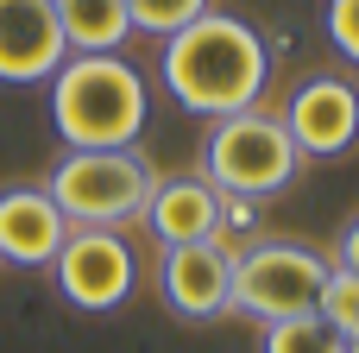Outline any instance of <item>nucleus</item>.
Masks as SVG:
<instances>
[{"label":"nucleus","mask_w":359,"mask_h":353,"mask_svg":"<svg viewBox=\"0 0 359 353\" xmlns=\"http://www.w3.org/2000/svg\"><path fill=\"white\" fill-rule=\"evenodd\" d=\"M158 82L170 88V101L183 114H208V120L246 114L271 88V44H265V32L252 19L208 6L202 19H189L183 32L164 38Z\"/></svg>","instance_id":"obj_1"},{"label":"nucleus","mask_w":359,"mask_h":353,"mask_svg":"<svg viewBox=\"0 0 359 353\" xmlns=\"http://www.w3.org/2000/svg\"><path fill=\"white\" fill-rule=\"evenodd\" d=\"M145 114H151L145 76L120 51L69 57L50 76V126H57V139L69 152H120V145H139Z\"/></svg>","instance_id":"obj_2"},{"label":"nucleus","mask_w":359,"mask_h":353,"mask_svg":"<svg viewBox=\"0 0 359 353\" xmlns=\"http://www.w3.org/2000/svg\"><path fill=\"white\" fill-rule=\"evenodd\" d=\"M50 202L63 208L69 227H133L145 221V202L158 189V171L145 152H63L44 177Z\"/></svg>","instance_id":"obj_3"},{"label":"nucleus","mask_w":359,"mask_h":353,"mask_svg":"<svg viewBox=\"0 0 359 353\" xmlns=\"http://www.w3.org/2000/svg\"><path fill=\"white\" fill-rule=\"evenodd\" d=\"M303 152L297 139L284 133L278 114L265 107H246V114H221L202 139V177L221 189V196H278L303 177Z\"/></svg>","instance_id":"obj_4"},{"label":"nucleus","mask_w":359,"mask_h":353,"mask_svg":"<svg viewBox=\"0 0 359 353\" xmlns=\"http://www.w3.org/2000/svg\"><path fill=\"white\" fill-rule=\"evenodd\" d=\"M334 259L316 253L309 240H252L233 259V291H227V316H252V322H290V316H316L322 284H328Z\"/></svg>","instance_id":"obj_5"},{"label":"nucleus","mask_w":359,"mask_h":353,"mask_svg":"<svg viewBox=\"0 0 359 353\" xmlns=\"http://www.w3.org/2000/svg\"><path fill=\"white\" fill-rule=\"evenodd\" d=\"M50 278H57V291H63L69 309L107 316V309H120L133 297L139 259H133V246H126L120 227H69V240L50 259Z\"/></svg>","instance_id":"obj_6"},{"label":"nucleus","mask_w":359,"mask_h":353,"mask_svg":"<svg viewBox=\"0 0 359 353\" xmlns=\"http://www.w3.org/2000/svg\"><path fill=\"white\" fill-rule=\"evenodd\" d=\"M284 133L297 139L303 158H347L359 145V88L347 76H309L284 101Z\"/></svg>","instance_id":"obj_7"},{"label":"nucleus","mask_w":359,"mask_h":353,"mask_svg":"<svg viewBox=\"0 0 359 353\" xmlns=\"http://www.w3.org/2000/svg\"><path fill=\"white\" fill-rule=\"evenodd\" d=\"M227 291H233V253L221 240H196V246H164L158 259V297L177 322H215L227 316Z\"/></svg>","instance_id":"obj_8"},{"label":"nucleus","mask_w":359,"mask_h":353,"mask_svg":"<svg viewBox=\"0 0 359 353\" xmlns=\"http://www.w3.org/2000/svg\"><path fill=\"white\" fill-rule=\"evenodd\" d=\"M69 63L63 25L50 0H0V82L6 88H38Z\"/></svg>","instance_id":"obj_9"},{"label":"nucleus","mask_w":359,"mask_h":353,"mask_svg":"<svg viewBox=\"0 0 359 353\" xmlns=\"http://www.w3.org/2000/svg\"><path fill=\"white\" fill-rule=\"evenodd\" d=\"M69 240L63 208L50 202L44 183H6L0 189V259L19 272H50L57 246Z\"/></svg>","instance_id":"obj_10"},{"label":"nucleus","mask_w":359,"mask_h":353,"mask_svg":"<svg viewBox=\"0 0 359 353\" xmlns=\"http://www.w3.org/2000/svg\"><path fill=\"white\" fill-rule=\"evenodd\" d=\"M145 227H151L158 246L215 240V234H221V189H215L202 171L158 177V189H151V202H145Z\"/></svg>","instance_id":"obj_11"},{"label":"nucleus","mask_w":359,"mask_h":353,"mask_svg":"<svg viewBox=\"0 0 359 353\" xmlns=\"http://www.w3.org/2000/svg\"><path fill=\"white\" fill-rule=\"evenodd\" d=\"M50 6H57V25H63L69 57H101V51H120L133 38L126 0H50Z\"/></svg>","instance_id":"obj_12"},{"label":"nucleus","mask_w":359,"mask_h":353,"mask_svg":"<svg viewBox=\"0 0 359 353\" xmlns=\"http://www.w3.org/2000/svg\"><path fill=\"white\" fill-rule=\"evenodd\" d=\"M259 353H347V335H334L322 316H290V322L265 328V347Z\"/></svg>","instance_id":"obj_13"},{"label":"nucleus","mask_w":359,"mask_h":353,"mask_svg":"<svg viewBox=\"0 0 359 353\" xmlns=\"http://www.w3.org/2000/svg\"><path fill=\"white\" fill-rule=\"evenodd\" d=\"M215 0H126V13H133V32H145V38H170V32H183L189 19H202Z\"/></svg>","instance_id":"obj_14"},{"label":"nucleus","mask_w":359,"mask_h":353,"mask_svg":"<svg viewBox=\"0 0 359 353\" xmlns=\"http://www.w3.org/2000/svg\"><path fill=\"white\" fill-rule=\"evenodd\" d=\"M316 316H322L334 335H347V341H353V335H359V272H347V265H334V272H328Z\"/></svg>","instance_id":"obj_15"},{"label":"nucleus","mask_w":359,"mask_h":353,"mask_svg":"<svg viewBox=\"0 0 359 353\" xmlns=\"http://www.w3.org/2000/svg\"><path fill=\"white\" fill-rule=\"evenodd\" d=\"M328 38L347 63H359V0H328Z\"/></svg>","instance_id":"obj_16"},{"label":"nucleus","mask_w":359,"mask_h":353,"mask_svg":"<svg viewBox=\"0 0 359 353\" xmlns=\"http://www.w3.org/2000/svg\"><path fill=\"white\" fill-rule=\"evenodd\" d=\"M334 265H347V272H359V215L347 221V234H341V253H334Z\"/></svg>","instance_id":"obj_17"},{"label":"nucleus","mask_w":359,"mask_h":353,"mask_svg":"<svg viewBox=\"0 0 359 353\" xmlns=\"http://www.w3.org/2000/svg\"><path fill=\"white\" fill-rule=\"evenodd\" d=\"M347 353H359V335H353V341H347Z\"/></svg>","instance_id":"obj_18"}]
</instances>
